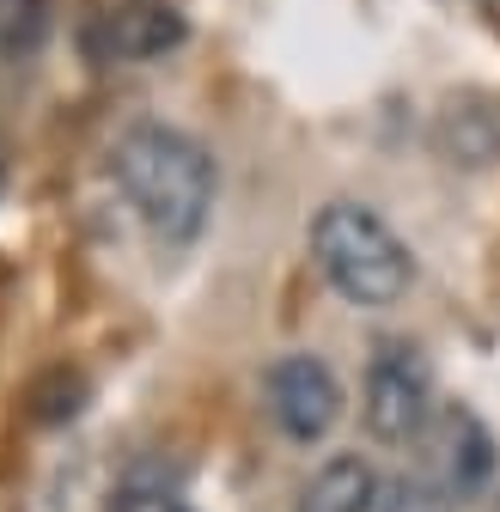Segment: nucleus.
Masks as SVG:
<instances>
[{
	"mask_svg": "<svg viewBox=\"0 0 500 512\" xmlns=\"http://www.w3.org/2000/svg\"><path fill=\"white\" fill-rule=\"evenodd\" d=\"M116 183L159 244H190L214 208V159L196 135L165 122H135L110 153Z\"/></svg>",
	"mask_w": 500,
	"mask_h": 512,
	"instance_id": "obj_1",
	"label": "nucleus"
},
{
	"mask_svg": "<svg viewBox=\"0 0 500 512\" xmlns=\"http://www.w3.org/2000/svg\"><path fill=\"white\" fill-rule=\"evenodd\" d=\"M311 256H318L324 281L348 305H366V311L397 305L409 293V281H415V263H409L403 238L366 202H330L318 220H311Z\"/></svg>",
	"mask_w": 500,
	"mask_h": 512,
	"instance_id": "obj_2",
	"label": "nucleus"
},
{
	"mask_svg": "<svg viewBox=\"0 0 500 512\" xmlns=\"http://www.w3.org/2000/svg\"><path fill=\"white\" fill-rule=\"evenodd\" d=\"M415 445H421L415 476L440 494L446 506L476 500L488 488V476H494V439L476 421V409H464V403H433V415H427V427H421Z\"/></svg>",
	"mask_w": 500,
	"mask_h": 512,
	"instance_id": "obj_3",
	"label": "nucleus"
},
{
	"mask_svg": "<svg viewBox=\"0 0 500 512\" xmlns=\"http://www.w3.org/2000/svg\"><path fill=\"white\" fill-rule=\"evenodd\" d=\"M366 433L379 445H415L433 415V372L415 342H379L366 366V397H360Z\"/></svg>",
	"mask_w": 500,
	"mask_h": 512,
	"instance_id": "obj_4",
	"label": "nucleus"
},
{
	"mask_svg": "<svg viewBox=\"0 0 500 512\" xmlns=\"http://www.w3.org/2000/svg\"><path fill=\"white\" fill-rule=\"evenodd\" d=\"M263 403H269V415L287 439L318 445L342 415V384L318 354H281L263 372Z\"/></svg>",
	"mask_w": 500,
	"mask_h": 512,
	"instance_id": "obj_5",
	"label": "nucleus"
},
{
	"mask_svg": "<svg viewBox=\"0 0 500 512\" xmlns=\"http://www.w3.org/2000/svg\"><path fill=\"white\" fill-rule=\"evenodd\" d=\"M379 494H385L379 470L360 452H342L299 488V512H379Z\"/></svg>",
	"mask_w": 500,
	"mask_h": 512,
	"instance_id": "obj_6",
	"label": "nucleus"
},
{
	"mask_svg": "<svg viewBox=\"0 0 500 512\" xmlns=\"http://www.w3.org/2000/svg\"><path fill=\"white\" fill-rule=\"evenodd\" d=\"M433 141H440V153L452 165H488L500 159V110L488 98H452L440 110V128H433Z\"/></svg>",
	"mask_w": 500,
	"mask_h": 512,
	"instance_id": "obj_7",
	"label": "nucleus"
},
{
	"mask_svg": "<svg viewBox=\"0 0 500 512\" xmlns=\"http://www.w3.org/2000/svg\"><path fill=\"white\" fill-rule=\"evenodd\" d=\"M177 43H183V13L165 7V0H135V7H122L110 19V49L122 61H153Z\"/></svg>",
	"mask_w": 500,
	"mask_h": 512,
	"instance_id": "obj_8",
	"label": "nucleus"
},
{
	"mask_svg": "<svg viewBox=\"0 0 500 512\" xmlns=\"http://www.w3.org/2000/svg\"><path fill=\"white\" fill-rule=\"evenodd\" d=\"M49 31V0H0V61H19Z\"/></svg>",
	"mask_w": 500,
	"mask_h": 512,
	"instance_id": "obj_9",
	"label": "nucleus"
},
{
	"mask_svg": "<svg viewBox=\"0 0 500 512\" xmlns=\"http://www.w3.org/2000/svg\"><path fill=\"white\" fill-rule=\"evenodd\" d=\"M104 512H196V506H190V500H177L165 482H122V488L110 494Z\"/></svg>",
	"mask_w": 500,
	"mask_h": 512,
	"instance_id": "obj_10",
	"label": "nucleus"
},
{
	"mask_svg": "<svg viewBox=\"0 0 500 512\" xmlns=\"http://www.w3.org/2000/svg\"><path fill=\"white\" fill-rule=\"evenodd\" d=\"M379 512H452L440 494H433L415 470L409 476H397V482H385V494H379Z\"/></svg>",
	"mask_w": 500,
	"mask_h": 512,
	"instance_id": "obj_11",
	"label": "nucleus"
},
{
	"mask_svg": "<svg viewBox=\"0 0 500 512\" xmlns=\"http://www.w3.org/2000/svg\"><path fill=\"white\" fill-rule=\"evenodd\" d=\"M494 512H500V494H494Z\"/></svg>",
	"mask_w": 500,
	"mask_h": 512,
	"instance_id": "obj_12",
	"label": "nucleus"
}]
</instances>
